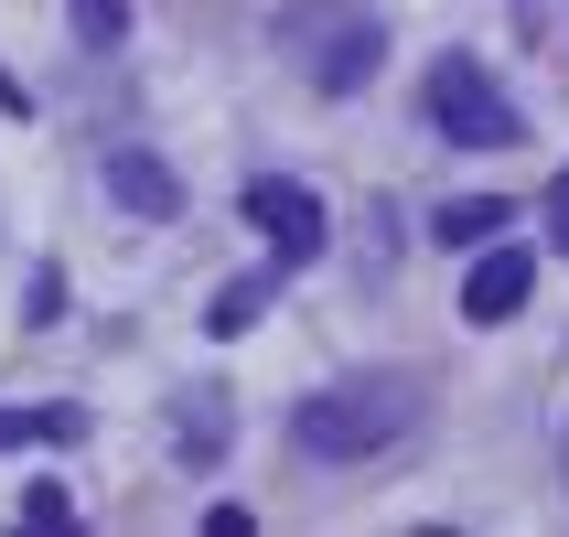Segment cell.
I'll use <instances>...</instances> for the list:
<instances>
[{
  "label": "cell",
  "mask_w": 569,
  "mask_h": 537,
  "mask_svg": "<svg viewBox=\"0 0 569 537\" xmlns=\"http://www.w3.org/2000/svg\"><path fill=\"white\" fill-rule=\"evenodd\" d=\"M409 419H419L409 377H345V387H322V398L290 409V441L312 451V463H366V451L409 441Z\"/></svg>",
  "instance_id": "6da1fadb"
},
{
  "label": "cell",
  "mask_w": 569,
  "mask_h": 537,
  "mask_svg": "<svg viewBox=\"0 0 569 537\" xmlns=\"http://www.w3.org/2000/svg\"><path fill=\"white\" fill-rule=\"evenodd\" d=\"M280 54L301 64L322 97H355L387 64V22L366 11V0H290L280 11Z\"/></svg>",
  "instance_id": "7a4b0ae2"
},
{
  "label": "cell",
  "mask_w": 569,
  "mask_h": 537,
  "mask_svg": "<svg viewBox=\"0 0 569 537\" xmlns=\"http://www.w3.org/2000/svg\"><path fill=\"white\" fill-rule=\"evenodd\" d=\"M430 129H441V140H462V151H516V140H527L516 97L495 87L473 54H441V64H430Z\"/></svg>",
  "instance_id": "3957f363"
},
{
  "label": "cell",
  "mask_w": 569,
  "mask_h": 537,
  "mask_svg": "<svg viewBox=\"0 0 569 537\" xmlns=\"http://www.w3.org/2000/svg\"><path fill=\"white\" fill-rule=\"evenodd\" d=\"M248 226L290 258V269H301V258H322V193H312V183H280V172H258V183H248Z\"/></svg>",
  "instance_id": "277c9868"
},
{
  "label": "cell",
  "mask_w": 569,
  "mask_h": 537,
  "mask_svg": "<svg viewBox=\"0 0 569 537\" xmlns=\"http://www.w3.org/2000/svg\"><path fill=\"white\" fill-rule=\"evenodd\" d=\"M527 280H538V258H527V248H495V237H483L473 280H462V322H516V312H527Z\"/></svg>",
  "instance_id": "5b68a950"
},
{
  "label": "cell",
  "mask_w": 569,
  "mask_h": 537,
  "mask_svg": "<svg viewBox=\"0 0 569 537\" xmlns=\"http://www.w3.org/2000/svg\"><path fill=\"white\" fill-rule=\"evenodd\" d=\"M108 193H119L129 216H151V226H172V216H183V183H172L151 151H108Z\"/></svg>",
  "instance_id": "8992f818"
},
{
  "label": "cell",
  "mask_w": 569,
  "mask_h": 537,
  "mask_svg": "<svg viewBox=\"0 0 569 537\" xmlns=\"http://www.w3.org/2000/svg\"><path fill=\"white\" fill-rule=\"evenodd\" d=\"M87 419L76 409H0V451H22V441H76Z\"/></svg>",
  "instance_id": "52a82bcc"
},
{
  "label": "cell",
  "mask_w": 569,
  "mask_h": 537,
  "mask_svg": "<svg viewBox=\"0 0 569 537\" xmlns=\"http://www.w3.org/2000/svg\"><path fill=\"white\" fill-rule=\"evenodd\" d=\"M495 226H516L506 205H495V193H473V205H441V248H483Z\"/></svg>",
  "instance_id": "ba28073f"
},
{
  "label": "cell",
  "mask_w": 569,
  "mask_h": 537,
  "mask_svg": "<svg viewBox=\"0 0 569 537\" xmlns=\"http://www.w3.org/2000/svg\"><path fill=\"white\" fill-rule=\"evenodd\" d=\"M76 11V43L87 54H119V32H129V0H64Z\"/></svg>",
  "instance_id": "9c48e42d"
},
{
  "label": "cell",
  "mask_w": 569,
  "mask_h": 537,
  "mask_svg": "<svg viewBox=\"0 0 569 537\" xmlns=\"http://www.w3.org/2000/svg\"><path fill=\"white\" fill-rule=\"evenodd\" d=\"M258 312H269V280H237V290H216V312H204V334H248Z\"/></svg>",
  "instance_id": "30bf717a"
},
{
  "label": "cell",
  "mask_w": 569,
  "mask_h": 537,
  "mask_svg": "<svg viewBox=\"0 0 569 537\" xmlns=\"http://www.w3.org/2000/svg\"><path fill=\"white\" fill-rule=\"evenodd\" d=\"M183 451H226V409H183Z\"/></svg>",
  "instance_id": "8fae6325"
},
{
  "label": "cell",
  "mask_w": 569,
  "mask_h": 537,
  "mask_svg": "<svg viewBox=\"0 0 569 537\" xmlns=\"http://www.w3.org/2000/svg\"><path fill=\"white\" fill-rule=\"evenodd\" d=\"M22 527H64V495H54V484H22Z\"/></svg>",
  "instance_id": "7c38bea8"
},
{
  "label": "cell",
  "mask_w": 569,
  "mask_h": 537,
  "mask_svg": "<svg viewBox=\"0 0 569 537\" xmlns=\"http://www.w3.org/2000/svg\"><path fill=\"white\" fill-rule=\"evenodd\" d=\"M548 237H559V248H569V172H559V183H548Z\"/></svg>",
  "instance_id": "4fadbf2b"
},
{
  "label": "cell",
  "mask_w": 569,
  "mask_h": 537,
  "mask_svg": "<svg viewBox=\"0 0 569 537\" xmlns=\"http://www.w3.org/2000/svg\"><path fill=\"white\" fill-rule=\"evenodd\" d=\"M0 108H11V119H32V97H22V87H11V76H0Z\"/></svg>",
  "instance_id": "5bb4252c"
}]
</instances>
